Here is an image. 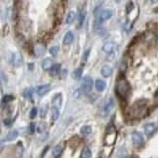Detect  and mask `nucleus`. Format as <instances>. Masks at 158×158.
<instances>
[{"label":"nucleus","instance_id":"1","mask_svg":"<svg viewBox=\"0 0 158 158\" xmlns=\"http://www.w3.org/2000/svg\"><path fill=\"white\" fill-rule=\"evenodd\" d=\"M130 90H131L130 85H129L128 81L124 77L117 79L115 85V92L117 96L120 97L122 99H124L130 94Z\"/></svg>","mask_w":158,"mask_h":158},{"label":"nucleus","instance_id":"2","mask_svg":"<svg viewBox=\"0 0 158 158\" xmlns=\"http://www.w3.org/2000/svg\"><path fill=\"white\" fill-rule=\"evenodd\" d=\"M113 15V11L110 9H104V10L99 11L98 14L95 15L96 20H95V25H101V23L104 20L110 19Z\"/></svg>","mask_w":158,"mask_h":158},{"label":"nucleus","instance_id":"3","mask_svg":"<svg viewBox=\"0 0 158 158\" xmlns=\"http://www.w3.org/2000/svg\"><path fill=\"white\" fill-rule=\"evenodd\" d=\"M113 107H114V102H113L112 98H110L109 97V98H107V99H105L104 104L102 105L101 114L102 116H107V114L113 109Z\"/></svg>","mask_w":158,"mask_h":158},{"label":"nucleus","instance_id":"4","mask_svg":"<svg viewBox=\"0 0 158 158\" xmlns=\"http://www.w3.org/2000/svg\"><path fill=\"white\" fill-rule=\"evenodd\" d=\"M93 79L90 77V76H86V77L83 78V80L81 82V89L84 93H89L92 91L93 88Z\"/></svg>","mask_w":158,"mask_h":158},{"label":"nucleus","instance_id":"5","mask_svg":"<svg viewBox=\"0 0 158 158\" xmlns=\"http://www.w3.org/2000/svg\"><path fill=\"white\" fill-rule=\"evenodd\" d=\"M132 142H133L135 145L139 146L143 142V136L140 132H134L132 134Z\"/></svg>","mask_w":158,"mask_h":158},{"label":"nucleus","instance_id":"6","mask_svg":"<svg viewBox=\"0 0 158 158\" xmlns=\"http://www.w3.org/2000/svg\"><path fill=\"white\" fill-rule=\"evenodd\" d=\"M61 104H63V96H61V94H56L52 99V107L60 108L61 107Z\"/></svg>","mask_w":158,"mask_h":158},{"label":"nucleus","instance_id":"7","mask_svg":"<svg viewBox=\"0 0 158 158\" xmlns=\"http://www.w3.org/2000/svg\"><path fill=\"white\" fill-rule=\"evenodd\" d=\"M51 89V86H50L49 84H45V85H42V86H38L36 87V93L38 94L39 96H43L47 94Z\"/></svg>","mask_w":158,"mask_h":158},{"label":"nucleus","instance_id":"8","mask_svg":"<svg viewBox=\"0 0 158 158\" xmlns=\"http://www.w3.org/2000/svg\"><path fill=\"white\" fill-rule=\"evenodd\" d=\"M114 48H115V43L113 42H105L102 45V51L107 54H111L114 51Z\"/></svg>","mask_w":158,"mask_h":158},{"label":"nucleus","instance_id":"9","mask_svg":"<svg viewBox=\"0 0 158 158\" xmlns=\"http://www.w3.org/2000/svg\"><path fill=\"white\" fill-rule=\"evenodd\" d=\"M155 130H156V126L153 123H147V124L145 125V133L146 136H151L155 132Z\"/></svg>","mask_w":158,"mask_h":158},{"label":"nucleus","instance_id":"10","mask_svg":"<svg viewBox=\"0 0 158 158\" xmlns=\"http://www.w3.org/2000/svg\"><path fill=\"white\" fill-rule=\"evenodd\" d=\"M101 74L104 77H109L112 74V68H111V66H109L108 64H104L101 69Z\"/></svg>","mask_w":158,"mask_h":158},{"label":"nucleus","instance_id":"11","mask_svg":"<svg viewBox=\"0 0 158 158\" xmlns=\"http://www.w3.org/2000/svg\"><path fill=\"white\" fill-rule=\"evenodd\" d=\"M114 142H115V133L114 131H108L107 137H105V143L111 145Z\"/></svg>","mask_w":158,"mask_h":158},{"label":"nucleus","instance_id":"12","mask_svg":"<svg viewBox=\"0 0 158 158\" xmlns=\"http://www.w3.org/2000/svg\"><path fill=\"white\" fill-rule=\"evenodd\" d=\"M74 39V35L71 31H67L63 37V44L64 45H70Z\"/></svg>","mask_w":158,"mask_h":158},{"label":"nucleus","instance_id":"13","mask_svg":"<svg viewBox=\"0 0 158 158\" xmlns=\"http://www.w3.org/2000/svg\"><path fill=\"white\" fill-rule=\"evenodd\" d=\"M12 60H13V63L16 66H19L23 63V57L20 53H16V54H14L13 57H12Z\"/></svg>","mask_w":158,"mask_h":158},{"label":"nucleus","instance_id":"14","mask_svg":"<svg viewBox=\"0 0 158 158\" xmlns=\"http://www.w3.org/2000/svg\"><path fill=\"white\" fill-rule=\"evenodd\" d=\"M105 82L102 79H97L96 82H95V87H96V90L99 91V92H102L104 89H105Z\"/></svg>","mask_w":158,"mask_h":158},{"label":"nucleus","instance_id":"15","mask_svg":"<svg viewBox=\"0 0 158 158\" xmlns=\"http://www.w3.org/2000/svg\"><path fill=\"white\" fill-rule=\"evenodd\" d=\"M82 72H83V67L79 66V67L75 68V69L71 72V77H72L73 79H75V80H77V79H79V78L81 77Z\"/></svg>","mask_w":158,"mask_h":158},{"label":"nucleus","instance_id":"16","mask_svg":"<svg viewBox=\"0 0 158 158\" xmlns=\"http://www.w3.org/2000/svg\"><path fill=\"white\" fill-rule=\"evenodd\" d=\"M18 136H19V132L17 130H13V131H10L9 133L7 134V136L5 138V140H7V142H10V140H16Z\"/></svg>","mask_w":158,"mask_h":158},{"label":"nucleus","instance_id":"17","mask_svg":"<svg viewBox=\"0 0 158 158\" xmlns=\"http://www.w3.org/2000/svg\"><path fill=\"white\" fill-rule=\"evenodd\" d=\"M60 117V109L57 107H52L51 110V121L55 122Z\"/></svg>","mask_w":158,"mask_h":158},{"label":"nucleus","instance_id":"18","mask_svg":"<svg viewBox=\"0 0 158 158\" xmlns=\"http://www.w3.org/2000/svg\"><path fill=\"white\" fill-rule=\"evenodd\" d=\"M85 18H86V8L84 7L80 11V13H79V18H78V26H79V28L83 25V23L85 20Z\"/></svg>","mask_w":158,"mask_h":158},{"label":"nucleus","instance_id":"19","mask_svg":"<svg viewBox=\"0 0 158 158\" xmlns=\"http://www.w3.org/2000/svg\"><path fill=\"white\" fill-rule=\"evenodd\" d=\"M75 12L74 11H69L68 13H67V16H66V25H70V23H72L74 22L75 20Z\"/></svg>","mask_w":158,"mask_h":158},{"label":"nucleus","instance_id":"20","mask_svg":"<svg viewBox=\"0 0 158 158\" xmlns=\"http://www.w3.org/2000/svg\"><path fill=\"white\" fill-rule=\"evenodd\" d=\"M42 67H43V69H45V70L51 69L53 67V60H51L50 58L45 59L42 63Z\"/></svg>","mask_w":158,"mask_h":158},{"label":"nucleus","instance_id":"21","mask_svg":"<svg viewBox=\"0 0 158 158\" xmlns=\"http://www.w3.org/2000/svg\"><path fill=\"white\" fill-rule=\"evenodd\" d=\"M91 132H92V127L89 126V125L82 126L81 129H80V133H81L82 136H84V137H86V136H88V135H90Z\"/></svg>","mask_w":158,"mask_h":158},{"label":"nucleus","instance_id":"22","mask_svg":"<svg viewBox=\"0 0 158 158\" xmlns=\"http://www.w3.org/2000/svg\"><path fill=\"white\" fill-rule=\"evenodd\" d=\"M63 150V145L60 143V145H57L53 149V155H54V157H57L59 155L61 154V152Z\"/></svg>","mask_w":158,"mask_h":158},{"label":"nucleus","instance_id":"23","mask_svg":"<svg viewBox=\"0 0 158 158\" xmlns=\"http://www.w3.org/2000/svg\"><path fill=\"white\" fill-rule=\"evenodd\" d=\"M50 71H51V75L52 76H57L61 71V64H59V63L54 64L52 68L50 69Z\"/></svg>","mask_w":158,"mask_h":158},{"label":"nucleus","instance_id":"24","mask_svg":"<svg viewBox=\"0 0 158 158\" xmlns=\"http://www.w3.org/2000/svg\"><path fill=\"white\" fill-rule=\"evenodd\" d=\"M91 156H92V151H91V149L89 147H84L81 152L80 158H91Z\"/></svg>","mask_w":158,"mask_h":158},{"label":"nucleus","instance_id":"25","mask_svg":"<svg viewBox=\"0 0 158 158\" xmlns=\"http://www.w3.org/2000/svg\"><path fill=\"white\" fill-rule=\"evenodd\" d=\"M23 96H25L26 99H32V89L31 88H28V89H25L23 91Z\"/></svg>","mask_w":158,"mask_h":158},{"label":"nucleus","instance_id":"26","mask_svg":"<svg viewBox=\"0 0 158 158\" xmlns=\"http://www.w3.org/2000/svg\"><path fill=\"white\" fill-rule=\"evenodd\" d=\"M44 50H45V47H43L41 45H37L36 48H35V55L40 56L41 54H43L44 53Z\"/></svg>","mask_w":158,"mask_h":158},{"label":"nucleus","instance_id":"27","mask_svg":"<svg viewBox=\"0 0 158 158\" xmlns=\"http://www.w3.org/2000/svg\"><path fill=\"white\" fill-rule=\"evenodd\" d=\"M90 52H91V49H87L86 51L84 52L83 56H82V63H85L88 60V58H89V55H90Z\"/></svg>","mask_w":158,"mask_h":158},{"label":"nucleus","instance_id":"28","mask_svg":"<svg viewBox=\"0 0 158 158\" xmlns=\"http://www.w3.org/2000/svg\"><path fill=\"white\" fill-rule=\"evenodd\" d=\"M59 51H60V49H59L58 46H53L51 49H50V54H51L53 57H56V56L58 55Z\"/></svg>","mask_w":158,"mask_h":158},{"label":"nucleus","instance_id":"29","mask_svg":"<svg viewBox=\"0 0 158 158\" xmlns=\"http://www.w3.org/2000/svg\"><path fill=\"white\" fill-rule=\"evenodd\" d=\"M13 99H14V97L12 95H5V96H3V98H2V102L7 104V102L13 101Z\"/></svg>","mask_w":158,"mask_h":158},{"label":"nucleus","instance_id":"30","mask_svg":"<svg viewBox=\"0 0 158 158\" xmlns=\"http://www.w3.org/2000/svg\"><path fill=\"white\" fill-rule=\"evenodd\" d=\"M47 109H48V107H47V105H42L40 108V117L41 118H43V117L46 116V113H47Z\"/></svg>","mask_w":158,"mask_h":158},{"label":"nucleus","instance_id":"31","mask_svg":"<svg viewBox=\"0 0 158 158\" xmlns=\"http://www.w3.org/2000/svg\"><path fill=\"white\" fill-rule=\"evenodd\" d=\"M134 9V3L133 2H128L127 3V5H126V13L129 14V13H131L132 10Z\"/></svg>","mask_w":158,"mask_h":158},{"label":"nucleus","instance_id":"32","mask_svg":"<svg viewBox=\"0 0 158 158\" xmlns=\"http://www.w3.org/2000/svg\"><path fill=\"white\" fill-rule=\"evenodd\" d=\"M30 115H29V117H30L31 119H33V118H35L36 117V115H37V108L36 107H33V108H31V110H30Z\"/></svg>","mask_w":158,"mask_h":158},{"label":"nucleus","instance_id":"33","mask_svg":"<svg viewBox=\"0 0 158 158\" xmlns=\"http://www.w3.org/2000/svg\"><path fill=\"white\" fill-rule=\"evenodd\" d=\"M44 128H45V125H44L43 123H39V124L36 126V131L38 133H42L44 131Z\"/></svg>","mask_w":158,"mask_h":158},{"label":"nucleus","instance_id":"34","mask_svg":"<svg viewBox=\"0 0 158 158\" xmlns=\"http://www.w3.org/2000/svg\"><path fill=\"white\" fill-rule=\"evenodd\" d=\"M35 130H36V124L35 123H30V125H29V133L30 134H33Z\"/></svg>","mask_w":158,"mask_h":158},{"label":"nucleus","instance_id":"35","mask_svg":"<svg viewBox=\"0 0 158 158\" xmlns=\"http://www.w3.org/2000/svg\"><path fill=\"white\" fill-rule=\"evenodd\" d=\"M3 122H4V125L5 126H10L11 123H12V120L9 119V118H6V119L3 120Z\"/></svg>","mask_w":158,"mask_h":158},{"label":"nucleus","instance_id":"36","mask_svg":"<svg viewBox=\"0 0 158 158\" xmlns=\"http://www.w3.org/2000/svg\"><path fill=\"white\" fill-rule=\"evenodd\" d=\"M28 66H29V69H31V70H32V68H33V67H32V66H33V63H29V64H28Z\"/></svg>","mask_w":158,"mask_h":158},{"label":"nucleus","instance_id":"37","mask_svg":"<svg viewBox=\"0 0 158 158\" xmlns=\"http://www.w3.org/2000/svg\"><path fill=\"white\" fill-rule=\"evenodd\" d=\"M123 158H130V157H128V156H125V157H123Z\"/></svg>","mask_w":158,"mask_h":158},{"label":"nucleus","instance_id":"38","mask_svg":"<svg viewBox=\"0 0 158 158\" xmlns=\"http://www.w3.org/2000/svg\"><path fill=\"white\" fill-rule=\"evenodd\" d=\"M157 99H158V94H157Z\"/></svg>","mask_w":158,"mask_h":158}]
</instances>
